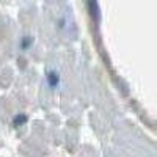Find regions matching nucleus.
Instances as JSON below:
<instances>
[{
	"label": "nucleus",
	"instance_id": "1",
	"mask_svg": "<svg viewBox=\"0 0 157 157\" xmlns=\"http://www.w3.org/2000/svg\"><path fill=\"white\" fill-rule=\"evenodd\" d=\"M47 80H49V85L50 86H57L58 85V74L54 72V71L47 72Z\"/></svg>",
	"mask_w": 157,
	"mask_h": 157
},
{
	"label": "nucleus",
	"instance_id": "2",
	"mask_svg": "<svg viewBox=\"0 0 157 157\" xmlns=\"http://www.w3.org/2000/svg\"><path fill=\"white\" fill-rule=\"evenodd\" d=\"M25 123H27V116H25V115H17V116L14 118V121H13L14 127H19V126H22V124H25Z\"/></svg>",
	"mask_w": 157,
	"mask_h": 157
}]
</instances>
